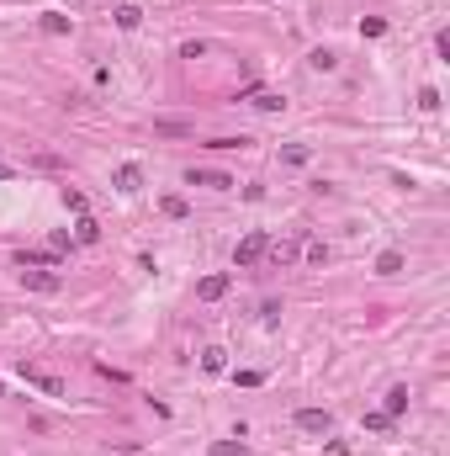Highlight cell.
Masks as SVG:
<instances>
[{"label":"cell","mask_w":450,"mask_h":456,"mask_svg":"<svg viewBox=\"0 0 450 456\" xmlns=\"http://www.w3.org/2000/svg\"><path fill=\"white\" fill-rule=\"evenodd\" d=\"M111 186H117V192H143V170L138 165H117V175H111Z\"/></svg>","instance_id":"obj_5"},{"label":"cell","mask_w":450,"mask_h":456,"mask_svg":"<svg viewBox=\"0 0 450 456\" xmlns=\"http://www.w3.org/2000/svg\"><path fill=\"white\" fill-rule=\"evenodd\" d=\"M397 271H403V255H397V250H387V255L376 260V276H397Z\"/></svg>","instance_id":"obj_13"},{"label":"cell","mask_w":450,"mask_h":456,"mask_svg":"<svg viewBox=\"0 0 450 456\" xmlns=\"http://www.w3.org/2000/svg\"><path fill=\"white\" fill-rule=\"evenodd\" d=\"M323 456H350V445H344V441H329V445H323Z\"/></svg>","instance_id":"obj_27"},{"label":"cell","mask_w":450,"mask_h":456,"mask_svg":"<svg viewBox=\"0 0 450 456\" xmlns=\"http://www.w3.org/2000/svg\"><path fill=\"white\" fill-rule=\"evenodd\" d=\"M308 260H313V265H323V260H329V244L313 239V244H308Z\"/></svg>","instance_id":"obj_25"},{"label":"cell","mask_w":450,"mask_h":456,"mask_svg":"<svg viewBox=\"0 0 450 456\" xmlns=\"http://www.w3.org/2000/svg\"><path fill=\"white\" fill-rule=\"evenodd\" d=\"M254 107H260V112H281L286 96H275V90H254Z\"/></svg>","instance_id":"obj_15"},{"label":"cell","mask_w":450,"mask_h":456,"mask_svg":"<svg viewBox=\"0 0 450 456\" xmlns=\"http://www.w3.org/2000/svg\"><path fill=\"white\" fill-rule=\"evenodd\" d=\"M186 186H212V192H228V186H238V180L223 175V170H186Z\"/></svg>","instance_id":"obj_4"},{"label":"cell","mask_w":450,"mask_h":456,"mask_svg":"<svg viewBox=\"0 0 450 456\" xmlns=\"http://www.w3.org/2000/svg\"><path fill=\"white\" fill-rule=\"evenodd\" d=\"M117 27H122V32H138V27H143V11H138V6H117Z\"/></svg>","instance_id":"obj_12"},{"label":"cell","mask_w":450,"mask_h":456,"mask_svg":"<svg viewBox=\"0 0 450 456\" xmlns=\"http://www.w3.org/2000/svg\"><path fill=\"white\" fill-rule=\"evenodd\" d=\"M418 107L435 112V107H439V90H429V85H424V90H418Z\"/></svg>","instance_id":"obj_26"},{"label":"cell","mask_w":450,"mask_h":456,"mask_svg":"<svg viewBox=\"0 0 450 456\" xmlns=\"http://www.w3.org/2000/svg\"><path fill=\"white\" fill-rule=\"evenodd\" d=\"M296 430L329 435V430H334V414H329V408H296Z\"/></svg>","instance_id":"obj_1"},{"label":"cell","mask_w":450,"mask_h":456,"mask_svg":"<svg viewBox=\"0 0 450 456\" xmlns=\"http://www.w3.org/2000/svg\"><path fill=\"white\" fill-rule=\"evenodd\" d=\"M308 64H313V69H334V64H339V53H329V48H318V53H313V59H308Z\"/></svg>","instance_id":"obj_19"},{"label":"cell","mask_w":450,"mask_h":456,"mask_svg":"<svg viewBox=\"0 0 450 456\" xmlns=\"http://www.w3.org/2000/svg\"><path fill=\"white\" fill-rule=\"evenodd\" d=\"M154 128H159V133H165V138H180V133H191V128H186V122H175V117H165V122H154Z\"/></svg>","instance_id":"obj_21"},{"label":"cell","mask_w":450,"mask_h":456,"mask_svg":"<svg viewBox=\"0 0 450 456\" xmlns=\"http://www.w3.org/2000/svg\"><path fill=\"white\" fill-rule=\"evenodd\" d=\"M202 372H212V377H217V372H228V350H217V345H212V350H202Z\"/></svg>","instance_id":"obj_11"},{"label":"cell","mask_w":450,"mask_h":456,"mask_svg":"<svg viewBox=\"0 0 450 456\" xmlns=\"http://www.w3.org/2000/svg\"><path fill=\"white\" fill-rule=\"evenodd\" d=\"M366 430L387 435V430H392V414H387V408H376V414H366Z\"/></svg>","instance_id":"obj_16"},{"label":"cell","mask_w":450,"mask_h":456,"mask_svg":"<svg viewBox=\"0 0 450 456\" xmlns=\"http://www.w3.org/2000/svg\"><path fill=\"white\" fill-rule=\"evenodd\" d=\"M271 260H275V265H292V260H296V244H275Z\"/></svg>","instance_id":"obj_23"},{"label":"cell","mask_w":450,"mask_h":456,"mask_svg":"<svg viewBox=\"0 0 450 456\" xmlns=\"http://www.w3.org/2000/svg\"><path fill=\"white\" fill-rule=\"evenodd\" d=\"M265 250H271V239H265L260 228H254V234H249V239H244V244H238V250H233V265H238V271H244V265H254V260H260Z\"/></svg>","instance_id":"obj_2"},{"label":"cell","mask_w":450,"mask_h":456,"mask_svg":"<svg viewBox=\"0 0 450 456\" xmlns=\"http://www.w3.org/2000/svg\"><path fill=\"white\" fill-rule=\"evenodd\" d=\"M228 287H233L228 276H202V281H196V297H202V302H217V297H228Z\"/></svg>","instance_id":"obj_7"},{"label":"cell","mask_w":450,"mask_h":456,"mask_svg":"<svg viewBox=\"0 0 450 456\" xmlns=\"http://www.w3.org/2000/svg\"><path fill=\"white\" fill-rule=\"evenodd\" d=\"M22 377H27V382H37L48 398H64V377H48V372H37V366H22Z\"/></svg>","instance_id":"obj_6"},{"label":"cell","mask_w":450,"mask_h":456,"mask_svg":"<svg viewBox=\"0 0 450 456\" xmlns=\"http://www.w3.org/2000/svg\"><path fill=\"white\" fill-rule=\"evenodd\" d=\"M387 32V22H381V16H366V22H360V37H381Z\"/></svg>","instance_id":"obj_20"},{"label":"cell","mask_w":450,"mask_h":456,"mask_svg":"<svg viewBox=\"0 0 450 456\" xmlns=\"http://www.w3.org/2000/svg\"><path fill=\"white\" fill-rule=\"evenodd\" d=\"M74 239H80V244H95V239H101V223H95L90 213H80V223H74Z\"/></svg>","instance_id":"obj_8"},{"label":"cell","mask_w":450,"mask_h":456,"mask_svg":"<svg viewBox=\"0 0 450 456\" xmlns=\"http://www.w3.org/2000/svg\"><path fill=\"white\" fill-rule=\"evenodd\" d=\"M212 456H244V441H217Z\"/></svg>","instance_id":"obj_24"},{"label":"cell","mask_w":450,"mask_h":456,"mask_svg":"<svg viewBox=\"0 0 450 456\" xmlns=\"http://www.w3.org/2000/svg\"><path fill=\"white\" fill-rule=\"evenodd\" d=\"M387 414H392V420L408 414V387H392V393H387Z\"/></svg>","instance_id":"obj_14"},{"label":"cell","mask_w":450,"mask_h":456,"mask_svg":"<svg viewBox=\"0 0 450 456\" xmlns=\"http://www.w3.org/2000/svg\"><path fill=\"white\" fill-rule=\"evenodd\" d=\"M53 260H59V250H22V255H16L22 271H27V265H53Z\"/></svg>","instance_id":"obj_10"},{"label":"cell","mask_w":450,"mask_h":456,"mask_svg":"<svg viewBox=\"0 0 450 456\" xmlns=\"http://www.w3.org/2000/svg\"><path fill=\"white\" fill-rule=\"evenodd\" d=\"M22 287H27V292H43V297H48V292L64 287V276H59V271H32V265H27V271H22Z\"/></svg>","instance_id":"obj_3"},{"label":"cell","mask_w":450,"mask_h":456,"mask_svg":"<svg viewBox=\"0 0 450 456\" xmlns=\"http://www.w3.org/2000/svg\"><path fill=\"white\" fill-rule=\"evenodd\" d=\"M281 159H286V165H308L313 154H308V149H302V144H292V149H281Z\"/></svg>","instance_id":"obj_18"},{"label":"cell","mask_w":450,"mask_h":456,"mask_svg":"<svg viewBox=\"0 0 450 456\" xmlns=\"http://www.w3.org/2000/svg\"><path fill=\"white\" fill-rule=\"evenodd\" d=\"M64 207H69V213H85V192H74V186H64Z\"/></svg>","instance_id":"obj_22"},{"label":"cell","mask_w":450,"mask_h":456,"mask_svg":"<svg viewBox=\"0 0 450 456\" xmlns=\"http://www.w3.org/2000/svg\"><path fill=\"white\" fill-rule=\"evenodd\" d=\"M159 207H165V217H186V213H191V202H186V196H165Z\"/></svg>","instance_id":"obj_17"},{"label":"cell","mask_w":450,"mask_h":456,"mask_svg":"<svg viewBox=\"0 0 450 456\" xmlns=\"http://www.w3.org/2000/svg\"><path fill=\"white\" fill-rule=\"evenodd\" d=\"M37 27H43L48 37H64V32H69V16H64V11H43V22H37Z\"/></svg>","instance_id":"obj_9"}]
</instances>
